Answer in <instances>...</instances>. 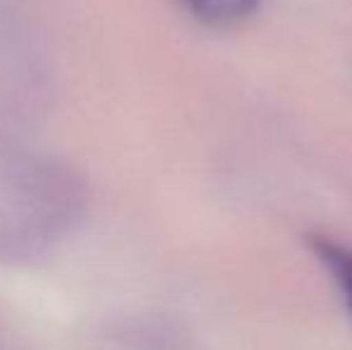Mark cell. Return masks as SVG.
Here are the masks:
<instances>
[{"instance_id":"6da1fadb","label":"cell","mask_w":352,"mask_h":350,"mask_svg":"<svg viewBox=\"0 0 352 350\" xmlns=\"http://www.w3.org/2000/svg\"><path fill=\"white\" fill-rule=\"evenodd\" d=\"M307 245L316 254V259L324 264V269L331 274V278L336 281L345 305L352 312V248L340 243V240L329 238L324 233L309 235Z\"/></svg>"},{"instance_id":"7a4b0ae2","label":"cell","mask_w":352,"mask_h":350,"mask_svg":"<svg viewBox=\"0 0 352 350\" xmlns=\"http://www.w3.org/2000/svg\"><path fill=\"white\" fill-rule=\"evenodd\" d=\"M180 3L199 22L211 27H230L250 17L259 0H180Z\"/></svg>"}]
</instances>
